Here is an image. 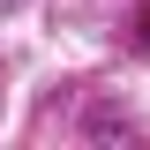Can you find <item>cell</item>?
I'll list each match as a JSON object with an SVG mask.
<instances>
[{"label": "cell", "instance_id": "obj_1", "mask_svg": "<svg viewBox=\"0 0 150 150\" xmlns=\"http://www.w3.org/2000/svg\"><path fill=\"white\" fill-rule=\"evenodd\" d=\"M90 135H128V112H90Z\"/></svg>", "mask_w": 150, "mask_h": 150}, {"label": "cell", "instance_id": "obj_2", "mask_svg": "<svg viewBox=\"0 0 150 150\" xmlns=\"http://www.w3.org/2000/svg\"><path fill=\"white\" fill-rule=\"evenodd\" d=\"M135 45H143V53H150V15H143V23H135Z\"/></svg>", "mask_w": 150, "mask_h": 150}]
</instances>
